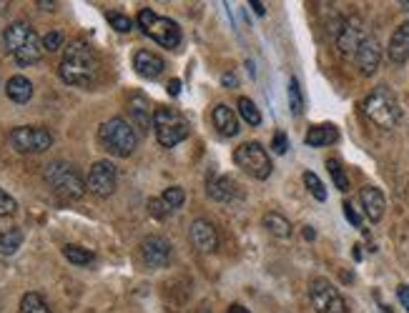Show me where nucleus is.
I'll list each match as a JSON object with an SVG mask.
<instances>
[{"instance_id": "obj_1", "label": "nucleus", "mask_w": 409, "mask_h": 313, "mask_svg": "<svg viewBox=\"0 0 409 313\" xmlns=\"http://www.w3.org/2000/svg\"><path fill=\"white\" fill-rule=\"evenodd\" d=\"M60 78H63L68 86H81L88 88L98 81V73H101V58L98 53L83 40H73L68 43L60 60Z\"/></svg>"}, {"instance_id": "obj_2", "label": "nucleus", "mask_w": 409, "mask_h": 313, "mask_svg": "<svg viewBox=\"0 0 409 313\" xmlns=\"http://www.w3.org/2000/svg\"><path fill=\"white\" fill-rule=\"evenodd\" d=\"M3 43H6L8 53H11L21 65L38 63L45 53L43 40L38 38V33L23 21H16L6 28V33H3Z\"/></svg>"}, {"instance_id": "obj_3", "label": "nucleus", "mask_w": 409, "mask_h": 313, "mask_svg": "<svg viewBox=\"0 0 409 313\" xmlns=\"http://www.w3.org/2000/svg\"><path fill=\"white\" fill-rule=\"evenodd\" d=\"M361 110H364V115L371 120V123L379 125V128H387V130L394 128V125L402 120V108H399L397 98H394V93L384 86L374 88V91L364 98Z\"/></svg>"}, {"instance_id": "obj_4", "label": "nucleus", "mask_w": 409, "mask_h": 313, "mask_svg": "<svg viewBox=\"0 0 409 313\" xmlns=\"http://www.w3.org/2000/svg\"><path fill=\"white\" fill-rule=\"evenodd\" d=\"M98 141L108 153H114L119 158H129L138 146V135H136L133 125L124 118H111L98 128Z\"/></svg>"}, {"instance_id": "obj_5", "label": "nucleus", "mask_w": 409, "mask_h": 313, "mask_svg": "<svg viewBox=\"0 0 409 313\" xmlns=\"http://www.w3.org/2000/svg\"><path fill=\"white\" fill-rule=\"evenodd\" d=\"M45 183L63 200H78L86 193V181L78 176L76 168L65 161H53L45 166Z\"/></svg>"}, {"instance_id": "obj_6", "label": "nucleus", "mask_w": 409, "mask_h": 313, "mask_svg": "<svg viewBox=\"0 0 409 313\" xmlns=\"http://www.w3.org/2000/svg\"><path fill=\"white\" fill-rule=\"evenodd\" d=\"M153 130H156V141L163 148H173L189 138V120L173 108H156L153 110Z\"/></svg>"}, {"instance_id": "obj_7", "label": "nucleus", "mask_w": 409, "mask_h": 313, "mask_svg": "<svg viewBox=\"0 0 409 313\" xmlns=\"http://www.w3.org/2000/svg\"><path fill=\"white\" fill-rule=\"evenodd\" d=\"M138 28L148 38H153L158 45H163V48L173 50L181 45V28H178L171 18L156 16L151 8H143V11L138 13Z\"/></svg>"}, {"instance_id": "obj_8", "label": "nucleus", "mask_w": 409, "mask_h": 313, "mask_svg": "<svg viewBox=\"0 0 409 313\" xmlns=\"http://www.w3.org/2000/svg\"><path fill=\"white\" fill-rule=\"evenodd\" d=\"M234 163L241 168L244 173L253 176V178L264 181L271 176V158L258 143H241L234 151Z\"/></svg>"}, {"instance_id": "obj_9", "label": "nucleus", "mask_w": 409, "mask_h": 313, "mask_svg": "<svg viewBox=\"0 0 409 313\" xmlns=\"http://www.w3.org/2000/svg\"><path fill=\"white\" fill-rule=\"evenodd\" d=\"M309 298H312L317 313H349L344 296L327 278H312V283H309Z\"/></svg>"}, {"instance_id": "obj_10", "label": "nucleus", "mask_w": 409, "mask_h": 313, "mask_svg": "<svg viewBox=\"0 0 409 313\" xmlns=\"http://www.w3.org/2000/svg\"><path fill=\"white\" fill-rule=\"evenodd\" d=\"M11 146L18 153H45L53 146V133L40 125H21L11 133Z\"/></svg>"}, {"instance_id": "obj_11", "label": "nucleus", "mask_w": 409, "mask_h": 313, "mask_svg": "<svg viewBox=\"0 0 409 313\" xmlns=\"http://www.w3.org/2000/svg\"><path fill=\"white\" fill-rule=\"evenodd\" d=\"M116 181H119V176H116L114 163L98 161L93 163L91 171H88L86 190H91L93 195H101V198H108V195L116 190Z\"/></svg>"}, {"instance_id": "obj_12", "label": "nucleus", "mask_w": 409, "mask_h": 313, "mask_svg": "<svg viewBox=\"0 0 409 313\" xmlns=\"http://www.w3.org/2000/svg\"><path fill=\"white\" fill-rule=\"evenodd\" d=\"M366 38H369V35H366L364 23H361L359 18H347V21H342L339 28H337V45H339V50L344 55H356L359 45L364 43Z\"/></svg>"}, {"instance_id": "obj_13", "label": "nucleus", "mask_w": 409, "mask_h": 313, "mask_svg": "<svg viewBox=\"0 0 409 313\" xmlns=\"http://www.w3.org/2000/svg\"><path fill=\"white\" fill-rule=\"evenodd\" d=\"M141 258L148 268H166L171 261V243L161 236H148L141 243Z\"/></svg>"}, {"instance_id": "obj_14", "label": "nucleus", "mask_w": 409, "mask_h": 313, "mask_svg": "<svg viewBox=\"0 0 409 313\" xmlns=\"http://www.w3.org/2000/svg\"><path fill=\"white\" fill-rule=\"evenodd\" d=\"M189 241L194 243V249L201 251V254H211V251L219 249V233H216L214 223L204 221V218H199V221L191 223Z\"/></svg>"}, {"instance_id": "obj_15", "label": "nucleus", "mask_w": 409, "mask_h": 313, "mask_svg": "<svg viewBox=\"0 0 409 313\" xmlns=\"http://www.w3.org/2000/svg\"><path fill=\"white\" fill-rule=\"evenodd\" d=\"M379 60H382V45H379L377 38L369 35L356 50V65H359L361 76H374L379 68Z\"/></svg>"}, {"instance_id": "obj_16", "label": "nucleus", "mask_w": 409, "mask_h": 313, "mask_svg": "<svg viewBox=\"0 0 409 313\" xmlns=\"http://www.w3.org/2000/svg\"><path fill=\"white\" fill-rule=\"evenodd\" d=\"M206 190H209L211 198L221 200V203H231L234 198H239V195H241V188H239L236 181H231L229 176H219V173H214V176L209 178Z\"/></svg>"}, {"instance_id": "obj_17", "label": "nucleus", "mask_w": 409, "mask_h": 313, "mask_svg": "<svg viewBox=\"0 0 409 313\" xmlns=\"http://www.w3.org/2000/svg\"><path fill=\"white\" fill-rule=\"evenodd\" d=\"M133 68H136V73H138L141 78L153 81V78H158L163 73L166 63H163L161 55L153 53V50H138V53L133 55Z\"/></svg>"}, {"instance_id": "obj_18", "label": "nucleus", "mask_w": 409, "mask_h": 313, "mask_svg": "<svg viewBox=\"0 0 409 313\" xmlns=\"http://www.w3.org/2000/svg\"><path fill=\"white\" fill-rule=\"evenodd\" d=\"M361 205H364V213L371 223H379L384 216V208H387V200H384V193L374 186H366L361 188Z\"/></svg>"}, {"instance_id": "obj_19", "label": "nucleus", "mask_w": 409, "mask_h": 313, "mask_svg": "<svg viewBox=\"0 0 409 313\" xmlns=\"http://www.w3.org/2000/svg\"><path fill=\"white\" fill-rule=\"evenodd\" d=\"M389 60L397 65L407 63L409 60V23H402L389 38Z\"/></svg>"}, {"instance_id": "obj_20", "label": "nucleus", "mask_w": 409, "mask_h": 313, "mask_svg": "<svg viewBox=\"0 0 409 313\" xmlns=\"http://www.w3.org/2000/svg\"><path fill=\"white\" fill-rule=\"evenodd\" d=\"M337 141H339V130H337V125H332V123L312 125L307 133V138H304V143L312 148L332 146V143H337Z\"/></svg>"}, {"instance_id": "obj_21", "label": "nucleus", "mask_w": 409, "mask_h": 313, "mask_svg": "<svg viewBox=\"0 0 409 313\" xmlns=\"http://www.w3.org/2000/svg\"><path fill=\"white\" fill-rule=\"evenodd\" d=\"M214 125L216 130H219L221 135H236L239 133V118L236 113H234V108H229V106H224V103H219L214 108Z\"/></svg>"}, {"instance_id": "obj_22", "label": "nucleus", "mask_w": 409, "mask_h": 313, "mask_svg": "<svg viewBox=\"0 0 409 313\" xmlns=\"http://www.w3.org/2000/svg\"><path fill=\"white\" fill-rule=\"evenodd\" d=\"M129 110H131V115H133L136 128L148 130L153 125V113L148 110V101H146L143 96H133V98H131Z\"/></svg>"}, {"instance_id": "obj_23", "label": "nucleus", "mask_w": 409, "mask_h": 313, "mask_svg": "<svg viewBox=\"0 0 409 313\" xmlns=\"http://www.w3.org/2000/svg\"><path fill=\"white\" fill-rule=\"evenodd\" d=\"M6 93L13 103H28L33 98V83L26 76H13L6 86Z\"/></svg>"}, {"instance_id": "obj_24", "label": "nucleus", "mask_w": 409, "mask_h": 313, "mask_svg": "<svg viewBox=\"0 0 409 313\" xmlns=\"http://www.w3.org/2000/svg\"><path fill=\"white\" fill-rule=\"evenodd\" d=\"M264 228L276 238H289L291 236V223L286 221L281 213H266V216H264Z\"/></svg>"}, {"instance_id": "obj_25", "label": "nucleus", "mask_w": 409, "mask_h": 313, "mask_svg": "<svg viewBox=\"0 0 409 313\" xmlns=\"http://www.w3.org/2000/svg\"><path fill=\"white\" fill-rule=\"evenodd\" d=\"M23 243V231L21 228H11V231L0 233V254L3 256H13Z\"/></svg>"}, {"instance_id": "obj_26", "label": "nucleus", "mask_w": 409, "mask_h": 313, "mask_svg": "<svg viewBox=\"0 0 409 313\" xmlns=\"http://www.w3.org/2000/svg\"><path fill=\"white\" fill-rule=\"evenodd\" d=\"M21 313H53L40 293H26L21 301Z\"/></svg>"}, {"instance_id": "obj_27", "label": "nucleus", "mask_w": 409, "mask_h": 313, "mask_svg": "<svg viewBox=\"0 0 409 313\" xmlns=\"http://www.w3.org/2000/svg\"><path fill=\"white\" fill-rule=\"evenodd\" d=\"M327 168H329V176H332L334 186H337L342 193H347V190H349V178H347V173H344V168H342V163L334 161V158H329Z\"/></svg>"}, {"instance_id": "obj_28", "label": "nucleus", "mask_w": 409, "mask_h": 313, "mask_svg": "<svg viewBox=\"0 0 409 313\" xmlns=\"http://www.w3.org/2000/svg\"><path fill=\"white\" fill-rule=\"evenodd\" d=\"M239 113H241V118L246 120L249 125L261 123V113H258L256 103H253L251 98H239Z\"/></svg>"}, {"instance_id": "obj_29", "label": "nucleus", "mask_w": 409, "mask_h": 313, "mask_svg": "<svg viewBox=\"0 0 409 313\" xmlns=\"http://www.w3.org/2000/svg\"><path fill=\"white\" fill-rule=\"evenodd\" d=\"M63 256L76 266H88L93 261V254L88 249H81V246H65Z\"/></svg>"}, {"instance_id": "obj_30", "label": "nucleus", "mask_w": 409, "mask_h": 313, "mask_svg": "<svg viewBox=\"0 0 409 313\" xmlns=\"http://www.w3.org/2000/svg\"><path fill=\"white\" fill-rule=\"evenodd\" d=\"M289 106H291V113L294 115L304 113V96H302V88H299V81H296V78L289 81Z\"/></svg>"}, {"instance_id": "obj_31", "label": "nucleus", "mask_w": 409, "mask_h": 313, "mask_svg": "<svg viewBox=\"0 0 409 313\" xmlns=\"http://www.w3.org/2000/svg\"><path fill=\"white\" fill-rule=\"evenodd\" d=\"M304 183H307V188H309V193L314 195L317 200H327V188H324V183H322V178H319L317 173H312V171H307L304 173Z\"/></svg>"}, {"instance_id": "obj_32", "label": "nucleus", "mask_w": 409, "mask_h": 313, "mask_svg": "<svg viewBox=\"0 0 409 313\" xmlns=\"http://www.w3.org/2000/svg\"><path fill=\"white\" fill-rule=\"evenodd\" d=\"M161 198L166 200V205L171 208V211H176V208H181L183 205V200H186V193H183V188H178V186H171V188L163 190Z\"/></svg>"}, {"instance_id": "obj_33", "label": "nucleus", "mask_w": 409, "mask_h": 313, "mask_svg": "<svg viewBox=\"0 0 409 313\" xmlns=\"http://www.w3.org/2000/svg\"><path fill=\"white\" fill-rule=\"evenodd\" d=\"M108 23L116 28L119 33H129L131 28H133V21H131L129 16H124V13H108Z\"/></svg>"}, {"instance_id": "obj_34", "label": "nucleus", "mask_w": 409, "mask_h": 313, "mask_svg": "<svg viewBox=\"0 0 409 313\" xmlns=\"http://www.w3.org/2000/svg\"><path fill=\"white\" fill-rule=\"evenodd\" d=\"M63 33L60 30H50L48 35L43 38V50H48V53H55V50L63 48Z\"/></svg>"}, {"instance_id": "obj_35", "label": "nucleus", "mask_w": 409, "mask_h": 313, "mask_svg": "<svg viewBox=\"0 0 409 313\" xmlns=\"http://www.w3.org/2000/svg\"><path fill=\"white\" fill-rule=\"evenodd\" d=\"M16 208H18L16 198H13V195H8L6 190L0 188V218H3V216H13V213H16Z\"/></svg>"}, {"instance_id": "obj_36", "label": "nucleus", "mask_w": 409, "mask_h": 313, "mask_svg": "<svg viewBox=\"0 0 409 313\" xmlns=\"http://www.w3.org/2000/svg\"><path fill=\"white\" fill-rule=\"evenodd\" d=\"M148 211H151V216H156V218H166L168 213H171V208H168L163 198H151L148 200Z\"/></svg>"}, {"instance_id": "obj_37", "label": "nucleus", "mask_w": 409, "mask_h": 313, "mask_svg": "<svg viewBox=\"0 0 409 313\" xmlns=\"http://www.w3.org/2000/svg\"><path fill=\"white\" fill-rule=\"evenodd\" d=\"M271 148H274L276 156H284V153L289 151V138L279 130V133H274V138H271Z\"/></svg>"}, {"instance_id": "obj_38", "label": "nucleus", "mask_w": 409, "mask_h": 313, "mask_svg": "<svg viewBox=\"0 0 409 313\" xmlns=\"http://www.w3.org/2000/svg\"><path fill=\"white\" fill-rule=\"evenodd\" d=\"M344 216H347V221H349L351 226H356V228L361 226V216L356 213V208L351 203H344Z\"/></svg>"}, {"instance_id": "obj_39", "label": "nucleus", "mask_w": 409, "mask_h": 313, "mask_svg": "<svg viewBox=\"0 0 409 313\" xmlns=\"http://www.w3.org/2000/svg\"><path fill=\"white\" fill-rule=\"evenodd\" d=\"M397 296H399V301H402V306L409 311V286H399L397 288Z\"/></svg>"}, {"instance_id": "obj_40", "label": "nucleus", "mask_w": 409, "mask_h": 313, "mask_svg": "<svg viewBox=\"0 0 409 313\" xmlns=\"http://www.w3.org/2000/svg\"><path fill=\"white\" fill-rule=\"evenodd\" d=\"M249 8H253V13H256V16H264V13H266V8H264V3H261V0H251V3H249Z\"/></svg>"}, {"instance_id": "obj_41", "label": "nucleus", "mask_w": 409, "mask_h": 313, "mask_svg": "<svg viewBox=\"0 0 409 313\" xmlns=\"http://www.w3.org/2000/svg\"><path fill=\"white\" fill-rule=\"evenodd\" d=\"M236 83H239V78L234 76V73H227V76H224V86H227V88H234Z\"/></svg>"}, {"instance_id": "obj_42", "label": "nucleus", "mask_w": 409, "mask_h": 313, "mask_svg": "<svg viewBox=\"0 0 409 313\" xmlns=\"http://www.w3.org/2000/svg\"><path fill=\"white\" fill-rule=\"evenodd\" d=\"M168 93H171V96H178V93H181V81H171V83H168Z\"/></svg>"}, {"instance_id": "obj_43", "label": "nucleus", "mask_w": 409, "mask_h": 313, "mask_svg": "<svg viewBox=\"0 0 409 313\" xmlns=\"http://www.w3.org/2000/svg\"><path fill=\"white\" fill-rule=\"evenodd\" d=\"M229 313H249V308H244V306H239V303H234V306L229 308Z\"/></svg>"}, {"instance_id": "obj_44", "label": "nucleus", "mask_w": 409, "mask_h": 313, "mask_svg": "<svg viewBox=\"0 0 409 313\" xmlns=\"http://www.w3.org/2000/svg\"><path fill=\"white\" fill-rule=\"evenodd\" d=\"M38 6L43 8V11H53V8H55V3H45V0H40Z\"/></svg>"}, {"instance_id": "obj_45", "label": "nucleus", "mask_w": 409, "mask_h": 313, "mask_svg": "<svg viewBox=\"0 0 409 313\" xmlns=\"http://www.w3.org/2000/svg\"><path fill=\"white\" fill-rule=\"evenodd\" d=\"M314 236H317V233H314L312 228H304V238H307V241H312Z\"/></svg>"}, {"instance_id": "obj_46", "label": "nucleus", "mask_w": 409, "mask_h": 313, "mask_svg": "<svg viewBox=\"0 0 409 313\" xmlns=\"http://www.w3.org/2000/svg\"><path fill=\"white\" fill-rule=\"evenodd\" d=\"M402 8H407V11H409V3H407V0H404V3H402Z\"/></svg>"}, {"instance_id": "obj_47", "label": "nucleus", "mask_w": 409, "mask_h": 313, "mask_svg": "<svg viewBox=\"0 0 409 313\" xmlns=\"http://www.w3.org/2000/svg\"><path fill=\"white\" fill-rule=\"evenodd\" d=\"M199 313H211V311H209V308H201V311H199Z\"/></svg>"}, {"instance_id": "obj_48", "label": "nucleus", "mask_w": 409, "mask_h": 313, "mask_svg": "<svg viewBox=\"0 0 409 313\" xmlns=\"http://www.w3.org/2000/svg\"><path fill=\"white\" fill-rule=\"evenodd\" d=\"M384 313H392V311H389V308H387V306H384Z\"/></svg>"}]
</instances>
